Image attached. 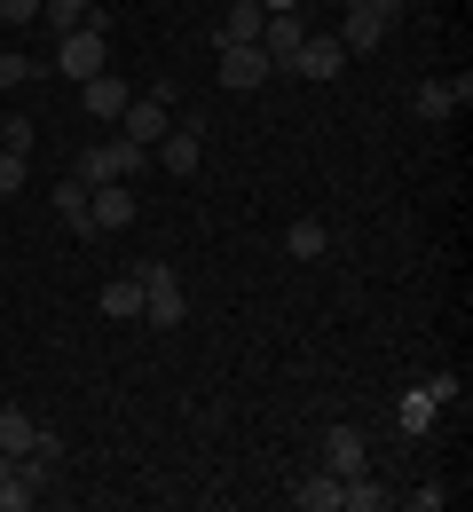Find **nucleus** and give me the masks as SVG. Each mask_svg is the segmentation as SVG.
Wrapping results in <instances>:
<instances>
[{"label":"nucleus","mask_w":473,"mask_h":512,"mask_svg":"<svg viewBox=\"0 0 473 512\" xmlns=\"http://www.w3.org/2000/svg\"><path fill=\"white\" fill-rule=\"evenodd\" d=\"M450 505V497H442V481H418V489H410V512H442Z\"/></svg>","instance_id":"393cba45"},{"label":"nucleus","mask_w":473,"mask_h":512,"mask_svg":"<svg viewBox=\"0 0 473 512\" xmlns=\"http://www.w3.org/2000/svg\"><path fill=\"white\" fill-rule=\"evenodd\" d=\"M32 71H40V64H24V56H0V95H8V87H24Z\"/></svg>","instance_id":"a878e982"},{"label":"nucleus","mask_w":473,"mask_h":512,"mask_svg":"<svg viewBox=\"0 0 473 512\" xmlns=\"http://www.w3.org/2000/svg\"><path fill=\"white\" fill-rule=\"evenodd\" d=\"M363 465H371L363 426H332V434H324V473H339V481H347V473H363Z\"/></svg>","instance_id":"9d476101"},{"label":"nucleus","mask_w":473,"mask_h":512,"mask_svg":"<svg viewBox=\"0 0 473 512\" xmlns=\"http://www.w3.org/2000/svg\"><path fill=\"white\" fill-rule=\"evenodd\" d=\"M87 221H95V237H103V229H127V221H135V190H127V182H95V190H87Z\"/></svg>","instance_id":"1a4fd4ad"},{"label":"nucleus","mask_w":473,"mask_h":512,"mask_svg":"<svg viewBox=\"0 0 473 512\" xmlns=\"http://www.w3.org/2000/svg\"><path fill=\"white\" fill-rule=\"evenodd\" d=\"M135 276H142V323H150V331H182V323H190V300H182V276H174L166 260H142Z\"/></svg>","instance_id":"7ed1b4c3"},{"label":"nucleus","mask_w":473,"mask_h":512,"mask_svg":"<svg viewBox=\"0 0 473 512\" xmlns=\"http://www.w3.org/2000/svg\"><path fill=\"white\" fill-rule=\"evenodd\" d=\"M166 127H174V111H158L150 95H135V103L119 111V134H127V142H142V150H150V142H158Z\"/></svg>","instance_id":"f8f14e48"},{"label":"nucleus","mask_w":473,"mask_h":512,"mask_svg":"<svg viewBox=\"0 0 473 512\" xmlns=\"http://www.w3.org/2000/svg\"><path fill=\"white\" fill-rule=\"evenodd\" d=\"M56 71H64V79H95V71H111V16H103V8H87V24L56 40Z\"/></svg>","instance_id":"f03ea898"},{"label":"nucleus","mask_w":473,"mask_h":512,"mask_svg":"<svg viewBox=\"0 0 473 512\" xmlns=\"http://www.w3.org/2000/svg\"><path fill=\"white\" fill-rule=\"evenodd\" d=\"M79 103H87V119H103V127H111V119L135 103V87H127L119 71H95V79H79Z\"/></svg>","instance_id":"6e6552de"},{"label":"nucleus","mask_w":473,"mask_h":512,"mask_svg":"<svg viewBox=\"0 0 473 512\" xmlns=\"http://www.w3.org/2000/svg\"><path fill=\"white\" fill-rule=\"evenodd\" d=\"M261 8H269V16H276V8H300V0H261Z\"/></svg>","instance_id":"c85d7f7f"},{"label":"nucleus","mask_w":473,"mask_h":512,"mask_svg":"<svg viewBox=\"0 0 473 512\" xmlns=\"http://www.w3.org/2000/svg\"><path fill=\"white\" fill-rule=\"evenodd\" d=\"M300 40H308V24H300V8H276L269 24H261V48H269V64L284 71L292 56H300Z\"/></svg>","instance_id":"9b49d317"},{"label":"nucleus","mask_w":473,"mask_h":512,"mask_svg":"<svg viewBox=\"0 0 473 512\" xmlns=\"http://www.w3.org/2000/svg\"><path fill=\"white\" fill-rule=\"evenodd\" d=\"M466 103H473V71H458V79H426V87L410 95L418 119H450V111H466Z\"/></svg>","instance_id":"39448f33"},{"label":"nucleus","mask_w":473,"mask_h":512,"mask_svg":"<svg viewBox=\"0 0 473 512\" xmlns=\"http://www.w3.org/2000/svg\"><path fill=\"white\" fill-rule=\"evenodd\" d=\"M379 40H387V24H379V16H363V8H347V16H339V48H347V56H371Z\"/></svg>","instance_id":"2eb2a0df"},{"label":"nucleus","mask_w":473,"mask_h":512,"mask_svg":"<svg viewBox=\"0 0 473 512\" xmlns=\"http://www.w3.org/2000/svg\"><path fill=\"white\" fill-rule=\"evenodd\" d=\"M95 308H103V316H142V276H111Z\"/></svg>","instance_id":"6ab92c4d"},{"label":"nucleus","mask_w":473,"mask_h":512,"mask_svg":"<svg viewBox=\"0 0 473 512\" xmlns=\"http://www.w3.org/2000/svg\"><path fill=\"white\" fill-rule=\"evenodd\" d=\"M56 213H64L79 237H95V221H87V182H64V190H56Z\"/></svg>","instance_id":"412c9836"},{"label":"nucleus","mask_w":473,"mask_h":512,"mask_svg":"<svg viewBox=\"0 0 473 512\" xmlns=\"http://www.w3.org/2000/svg\"><path fill=\"white\" fill-rule=\"evenodd\" d=\"M284 71H300V79H339V71H347V48H339V32H308V40H300V56H292Z\"/></svg>","instance_id":"423d86ee"},{"label":"nucleus","mask_w":473,"mask_h":512,"mask_svg":"<svg viewBox=\"0 0 473 512\" xmlns=\"http://www.w3.org/2000/svg\"><path fill=\"white\" fill-rule=\"evenodd\" d=\"M40 24L64 40V32H79V24H87V0H40Z\"/></svg>","instance_id":"aec40b11"},{"label":"nucleus","mask_w":473,"mask_h":512,"mask_svg":"<svg viewBox=\"0 0 473 512\" xmlns=\"http://www.w3.org/2000/svg\"><path fill=\"white\" fill-rule=\"evenodd\" d=\"M387 505H395V497H387V481H371V465L339 481V512H387Z\"/></svg>","instance_id":"4468645a"},{"label":"nucleus","mask_w":473,"mask_h":512,"mask_svg":"<svg viewBox=\"0 0 473 512\" xmlns=\"http://www.w3.org/2000/svg\"><path fill=\"white\" fill-rule=\"evenodd\" d=\"M32 16H40V0H0V24H16V32H24Z\"/></svg>","instance_id":"bb28decb"},{"label":"nucleus","mask_w":473,"mask_h":512,"mask_svg":"<svg viewBox=\"0 0 473 512\" xmlns=\"http://www.w3.org/2000/svg\"><path fill=\"white\" fill-rule=\"evenodd\" d=\"M24 166H32V158H16V150H0V197H16V190H24Z\"/></svg>","instance_id":"5701e85b"},{"label":"nucleus","mask_w":473,"mask_h":512,"mask_svg":"<svg viewBox=\"0 0 473 512\" xmlns=\"http://www.w3.org/2000/svg\"><path fill=\"white\" fill-rule=\"evenodd\" d=\"M434 410H442V402H434L426 386H418V394H403V426H410V434H426V426H434Z\"/></svg>","instance_id":"4be33fe9"},{"label":"nucleus","mask_w":473,"mask_h":512,"mask_svg":"<svg viewBox=\"0 0 473 512\" xmlns=\"http://www.w3.org/2000/svg\"><path fill=\"white\" fill-rule=\"evenodd\" d=\"M261 24H269V8L261 0H229L221 8V24H213V40L229 48V40H261Z\"/></svg>","instance_id":"ddd939ff"},{"label":"nucleus","mask_w":473,"mask_h":512,"mask_svg":"<svg viewBox=\"0 0 473 512\" xmlns=\"http://www.w3.org/2000/svg\"><path fill=\"white\" fill-rule=\"evenodd\" d=\"M0 150H16V158H32V119H8V127H0Z\"/></svg>","instance_id":"b1692460"},{"label":"nucleus","mask_w":473,"mask_h":512,"mask_svg":"<svg viewBox=\"0 0 473 512\" xmlns=\"http://www.w3.org/2000/svg\"><path fill=\"white\" fill-rule=\"evenodd\" d=\"M150 150H158V166H166V174H198V158H205V134H198V119H174V127L158 134Z\"/></svg>","instance_id":"20e7f679"},{"label":"nucleus","mask_w":473,"mask_h":512,"mask_svg":"<svg viewBox=\"0 0 473 512\" xmlns=\"http://www.w3.org/2000/svg\"><path fill=\"white\" fill-rule=\"evenodd\" d=\"M32 434H40V418H32V410H16V402H0V449H8V457H24Z\"/></svg>","instance_id":"f3484780"},{"label":"nucleus","mask_w":473,"mask_h":512,"mask_svg":"<svg viewBox=\"0 0 473 512\" xmlns=\"http://www.w3.org/2000/svg\"><path fill=\"white\" fill-rule=\"evenodd\" d=\"M269 48H261V40H229V48H221V87H261V79H269Z\"/></svg>","instance_id":"0eeeda50"},{"label":"nucleus","mask_w":473,"mask_h":512,"mask_svg":"<svg viewBox=\"0 0 473 512\" xmlns=\"http://www.w3.org/2000/svg\"><path fill=\"white\" fill-rule=\"evenodd\" d=\"M284 253H292V260H324V253H332V229H324V221H308V213H300V221H292V229H284Z\"/></svg>","instance_id":"dca6fc26"},{"label":"nucleus","mask_w":473,"mask_h":512,"mask_svg":"<svg viewBox=\"0 0 473 512\" xmlns=\"http://www.w3.org/2000/svg\"><path fill=\"white\" fill-rule=\"evenodd\" d=\"M347 8H363V16H379V24H395V16H403V0H347Z\"/></svg>","instance_id":"cd10ccee"},{"label":"nucleus","mask_w":473,"mask_h":512,"mask_svg":"<svg viewBox=\"0 0 473 512\" xmlns=\"http://www.w3.org/2000/svg\"><path fill=\"white\" fill-rule=\"evenodd\" d=\"M292 505L300 512H339V473H308V481L292 489Z\"/></svg>","instance_id":"a211bd4d"},{"label":"nucleus","mask_w":473,"mask_h":512,"mask_svg":"<svg viewBox=\"0 0 473 512\" xmlns=\"http://www.w3.org/2000/svg\"><path fill=\"white\" fill-rule=\"evenodd\" d=\"M142 174V142H127V134H103V142H79V158H71V182H135Z\"/></svg>","instance_id":"f257e3e1"},{"label":"nucleus","mask_w":473,"mask_h":512,"mask_svg":"<svg viewBox=\"0 0 473 512\" xmlns=\"http://www.w3.org/2000/svg\"><path fill=\"white\" fill-rule=\"evenodd\" d=\"M8 465H16V457H8V449H0V481H8Z\"/></svg>","instance_id":"c756f323"}]
</instances>
